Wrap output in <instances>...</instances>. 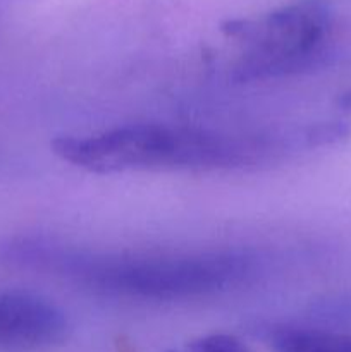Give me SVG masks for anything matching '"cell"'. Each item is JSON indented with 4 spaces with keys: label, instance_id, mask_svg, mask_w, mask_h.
<instances>
[{
    "label": "cell",
    "instance_id": "6da1fadb",
    "mask_svg": "<svg viewBox=\"0 0 351 352\" xmlns=\"http://www.w3.org/2000/svg\"><path fill=\"white\" fill-rule=\"evenodd\" d=\"M0 258L19 267L54 272L103 294L150 301L219 294L246 282L255 270L250 256L231 251L186 256H92L30 239L7 243L0 248Z\"/></svg>",
    "mask_w": 351,
    "mask_h": 352
},
{
    "label": "cell",
    "instance_id": "7a4b0ae2",
    "mask_svg": "<svg viewBox=\"0 0 351 352\" xmlns=\"http://www.w3.org/2000/svg\"><path fill=\"white\" fill-rule=\"evenodd\" d=\"M61 160L92 174L140 170H234L284 151L279 138L227 134L167 124H127L52 141Z\"/></svg>",
    "mask_w": 351,
    "mask_h": 352
},
{
    "label": "cell",
    "instance_id": "3957f363",
    "mask_svg": "<svg viewBox=\"0 0 351 352\" xmlns=\"http://www.w3.org/2000/svg\"><path fill=\"white\" fill-rule=\"evenodd\" d=\"M332 19L326 3L296 0L258 17L231 19L222 33L243 47L234 78L240 81L281 78L319 64Z\"/></svg>",
    "mask_w": 351,
    "mask_h": 352
},
{
    "label": "cell",
    "instance_id": "277c9868",
    "mask_svg": "<svg viewBox=\"0 0 351 352\" xmlns=\"http://www.w3.org/2000/svg\"><path fill=\"white\" fill-rule=\"evenodd\" d=\"M67 336V318L57 306L28 292H0V349H48Z\"/></svg>",
    "mask_w": 351,
    "mask_h": 352
},
{
    "label": "cell",
    "instance_id": "5b68a950",
    "mask_svg": "<svg viewBox=\"0 0 351 352\" xmlns=\"http://www.w3.org/2000/svg\"><path fill=\"white\" fill-rule=\"evenodd\" d=\"M274 352H351V337L306 329H282L270 336Z\"/></svg>",
    "mask_w": 351,
    "mask_h": 352
},
{
    "label": "cell",
    "instance_id": "8992f818",
    "mask_svg": "<svg viewBox=\"0 0 351 352\" xmlns=\"http://www.w3.org/2000/svg\"><path fill=\"white\" fill-rule=\"evenodd\" d=\"M165 352H250L248 347L237 337L227 333H212V336L198 337L186 342L184 346L174 347Z\"/></svg>",
    "mask_w": 351,
    "mask_h": 352
},
{
    "label": "cell",
    "instance_id": "52a82bcc",
    "mask_svg": "<svg viewBox=\"0 0 351 352\" xmlns=\"http://www.w3.org/2000/svg\"><path fill=\"white\" fill-rule=\"evenodd\" d=\"M337 105H339V109H343L344 112L351 113V89L350 91H344L343 95H339V98H337Z\"/></svg>",
    "mask_w": 351,
    "mask_h": 352
}]
</instances>
